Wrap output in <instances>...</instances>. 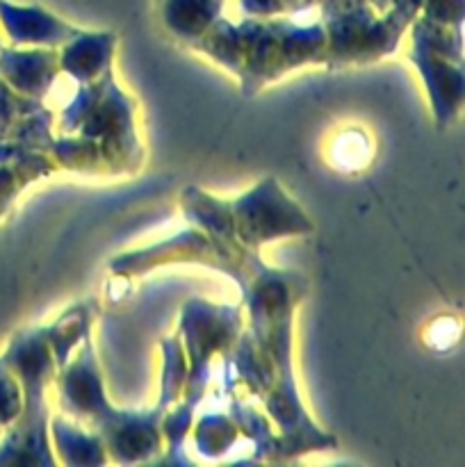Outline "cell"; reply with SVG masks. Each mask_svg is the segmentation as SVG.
<instances>
[{"label":"cell","instance_id":"1","mask_svg":"<svg viewBox=\"0 0 465 467\" xmlns=\"http://www.w3.org/2000/svg\"><path fill=\"white\" fill-rule=\"evenodd\" d=\"M203 267L217 269L240 285L249 308L251 337L274 365L276 377L263 401L278 429V456L292 461L310 451L333 450L336 438L310 420L292 368V319L305 295V278L274 269L260 258V251L246 249L237 240L210 242Z\"/></svg>","mask_w":465,"mask_h":467},{"label":"cell","instance_id":"2","mask_svg":"<svg viewBox=\"0 0 465 467\" xmlns=\"http://www.w3.org/2000/svg\"><path fill=\"white\" fill-rule=\"evenodd\" d=\"M55 386L64 415L89 422L114 463H146L164 450L160 427L164 410L160 406L150 410H119L109 404L91 333L80 342L76 358L57 369Z\"/></svg>","mask_w":465,"mask_h":467},{"label":"cell","instance_id":"3","mask_svg":"<svg viewBox=\"0 0 465 467\" xmlns=\"http://www.w3.org/2000/svg\"><path fill=\"white\" fill-rule=\"evenodd\" d=\"M3 363L16 377L23 409L0 442V465H55L48 436V400L46 390L55 381L57 365L46 340V328H23L9 340Z\"/></svg>","mask_w":465,"mask_h":467},{"label":"cell","instance_id":"4","mask_svg":"<svg viewBox=\"0 0 465 467\" xmlns=\"http://www.w3.org/2000/svg\"><path fill=\"white\" fill-rule=\"evenodd\" d=\"M235 53L242 94L253 96L294 68L324 64L326 32L319 21L304 26L283 16H246L235 23Z\"/></svg>","mask_w":465,"mask_h":467},{"label":"cell","instance_id":"5","mask_svg":"<svg viewBox=\"0 0 465 467\" xmlns=\"http://www.w3.org/2000/svg\"><path fill=\"white\" fill-rule=\"evenodd\" d=\"M137 105L117 85L114 68H108L89 85H80L71 103L59 114L62 135H80L98 141L109 171L137 173L144 162L135 123Z\"/></svg>","mask_w":465,"mask_h":467},{"label":"cell","instance_id":"6","mask_svg":"<svg viewBox=\"0 0 465 467\" xmlns=\"http://www.w3.org/2000/svg\"><path fill=\"white\" fill-rule=\"evenodd\" d=\"M319 23L326 32L324 67L340 68L372 64L399 48L404 32L383 14L369 7L367 0H322Z\"/></svg>","mask_w":465,"mask_h":467},{"label":"cell","instance_id":"7","mask_svg":"<svg viewBox=\"0 0 465 467\" xmlns=\"http://www.w3.org/2000/svg\"><path fill=\"white\" fill-rule=\"evenodd\" d=\"M178 333L185 337V358L190 360L181 404L196 410L210 381V360L214 354H226L240 337L242 308L190 299L182 306Z\"/></svg>","mask_w":465,"mask_h":467},{"label":"cell","instance_id":"8","mask_svg":"<svg viewBox=\"0 0 465 467\" xmlns=\"http://www.w3.org/2000/svg\"><path fill=\"white\" fill-rule=\"evenodd\" d=\"M231 210L235 237L246 249L260 251L272 242L310 235L315 231L308 214L285 194L274 176L232 199Z\"/></svg>","mask_w":465,"mask_h":467},{"label":"cell","instance_id":"9","mask_svg":"<svg viewBox=\"0 0 465 467\" xmlns=\"http://www.w3.org/2000/svg\"><path fill=\"white\" fill-rule=\"evenodd\" d=\"M59 73L62 71H59L57 48H39V46L0 48V78L27 99L44 100Z\"/></svg>","mask_w":465,"mask_h":467},{"label":"cell","instance_id":"10","mask_svg":"<svg viewBox=\"0 0 465 467\" xmlns=\"http://www.w3.org/2000/svg\"><path fill=\"white\" fill-rule=\"evenodd\" d=\"M0 27L12 46L39 48H59L80 30L39 5H16L9 0H0Z\"/></svg>","mask_w":465,"mask_h":467},{"label":"cell","instance_id":"11","mask_svg":"<svg viewBox=\"0 0 465 467\" xmlns=\"http://www.w3.org/2000/svg\"><path fill=\"white\" fill-rule=\"evenodd\" d=\"M408 59L415 64L424 87H427L438 126H450L456 114L460 112V108H463V64H456L451 59L440 57V55L427 53L422 48H413V46H410Z\"/></svg>","mask_w":465,"mask_h":467},{"label":"cell","instance_id":"12","mask_svg":"<svg viewBox=\"0 0 465 467\" xmlns=\"http://www.w3.org/2000/svg\"><path fill=\"white\" fill-rule=\"evenodd\" d=\"M59 71L67 73L78 85H89L96 78L112 68L117 53L114 32H85L78 30L71 39L57 48Z\"/></svg>","mask_w":465,"mask_h":467},{"label":"cell","instance_id":"13","mask_svg":"<svg viewBox=\"0 0 465 467\" xmlns=\"http://www.w3.org/2000/svg\"><path fill=\"white\" fill-rule=\"evenodd\" d=\"M55 171L57 164L41 150H32L16 141H0V219L27 185Z\"/></svg>","mask_w":465,"mask_h":467},{"label":"cell","instance_id":"14","mask_svg":"<svg viewBox=\"0 0 465 467\" xmlns=\"http://www.w3.org/2000/svg\"><path fill=\"white\" fill-rule=\"evenodd\" d=\"M50 442L57 454V463L64 465H103L108 461L105 445L98 433L85 431L68 422L64 415L50 420Z\"/></svg>","mask_w":465,"mask_h":467},{"label":"cell","instance_id":"15","mask_svg":"<svg viewBox=\"0 0 465 467\" xmlns=\"http://www.w3.org/2000/svg\"><path fill=\"white\" fill-rule=\"evenodd\" d=\"M181 208L187 222L212 240H237L231 201L217 199L199 187H187L181 196Z\"/></svg>","mask_w":465,"mask_h":467},{"label":"cell","instance_id":"16","mask_svg":"<svg viewBox=\"0 0 465 467\" xmlns=\"http://www.w3.org/2000/svg\"><path fill=\"white\" fill-rule=\"evenodd\" d=\"M223 0H162L160 14L162 23L173 36L194 44L219 16H222Z\"/></svg>","mask_w":465,"mask_h":467},{"label":"cell","instance_id":"17","mask_svg":"<svg viewBox=\"0 0 465 467\" xmlns=\"http://www.w3.org/2000/svg\"><path fill=\"white\" fill-rule=\"evenodd\" d=\"M96 315H98L96 301H78L67 313H62V317L55 319L48 327H44L46 340H48L50 351H53L57 369L64 368L71 360L73 349H78L80 342L89 336Z\"/></svg>","mask_w":465,"mask_h":467},{"label":"cell","instance_id":"18","mask_svg":"<svg viewBox=\"0 0 465 467\" xmlns=\"http://www.w3.org/2000/svg\"><path fill=\"white\" fill-rule=\"evenodd\" d=\"M48 158L57 164V169H67V171L112 173L98 141L80 135L55 137Z\"/></svg>","mask_w":465,"mask_h":467},{"label":"cell","instance_id":"19","mask_svg":"<svg viewBox=\"0 0 465 467\" xmlns=\"http://www.w3.org/2000/svg\"><path fill=\"white\" fill-rule=\"evenodd\" d=\"M231 418L235 422L237 431H244L255 447V459L258 461H278V436L269 429L267 418L249 404L232 401Z\"/></svg>","mask_w":465,"mask_h":467},{"label":"cell","instance_id":"20","mask_svg":"<svg viewBox=\"0 0 465 467\" xmlns=\"http://www.w3.org/2000/svg\"><path fill=\"white\" fill-rule=\"evenodd\" d=\"M164 354V369H162V392H160L158 406L167 413L176 401H181L182 390H185L187 381V358L185 349H182L181 333L173 337H167L162 342Z\"/></svg>","mask_w":465,"mask_h":467},{"label":"cell","instance_id":"21","mask_svg":"<svg viewBox=\"0 0 465 467\" xmlns=\"http://www.w3.org/2000/svg\"><path fill=\"white\" fill-rule=\"evenodd\" d=\"M237 427L231 415L208 413L194 429V445L208 459H219L235 445Z\"/></svg>","mask_w":465,"mask_h":467},{"label":"cell","instance_id":"22","mask_svg":"<svg viewBox=\"0 0 465 467\" xmlns=\"http://www.w3.org/2000/svg\"><path fill=\"white\" fill-rule=\"evenodd\" d=\"M23 409L21 386L0 358V431H7Z\"/></svg>","mask_w":465,"mask_h":467},{"label":"cell","instance_id":"23","mask_svg":"<svg viewBox=\"0 0 465 467\" xmlns=\"http://www.w3.org/2000/svg\"><path fill=\"white\" fill-rule=\"evenodd\" d=\"M463 0H424L419 16L447 27H463Z\"/></svg>","mask_w":465,"mask_h":467},{"label":"cell","instance_id":"24","mask_svg":"<svg viewBox=\"0 0 465 467\" xmlns=\"http://www.w3.org/2000/svg\"><path fill=\"white\" fill-rule=\"evenodd\" d=\"M240 9L246 16H285V14H299L301 0H240Z\"/></svg>","mask_w":465,"mask_h":467},{"label":"cell","instance_id":"25","mask_svg":"<svg viewBox=\"0 0 465 467\" xmlns=\"http://www.w3.org/2000/svg\"><path fill=\"white\" fill-rule=\"evenodd\" d=\"M367 3H369V7L374 9V12H377V14H383V12H386L388 7H390L392 0H367Z\"/></svg>","mask_w":465,"mask_h":467},{"label":"cell","instance_id":"26","mask_svg":"<svg viewBox=\"0 0 465 467\" xmlns=\"http://www.w3.org/2000/svg\"><path fill=\"white\" fill-rule=\"evenodd\" d=\"M319 3H322V0H301V9H299V14H301V12H308V9L319 7Z\"/></svg>","mask_w":465,"mask_h":467},{"label":"cell","instance_id":"27","mask_svg":"<svg viewBox=\"0 0 465 467\" xmlns=\"http://www.w3.org/2000/svg\"><path fill=\"white\" fill-rule=\"evenodd\" d=\"M0 48H3V36H0Z\"/></svg>","mask_w":465,"mask_h":467}]
</instances>
